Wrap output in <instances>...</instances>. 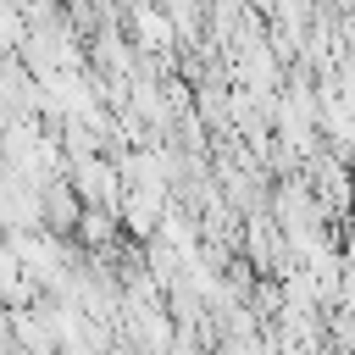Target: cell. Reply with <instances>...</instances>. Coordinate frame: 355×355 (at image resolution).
I'll use <instances>...</instances> for the list:
<instances>
[{"instance_id":"6da1fadb","label":"cell","mask_w":355,"mask_h":355,"mask_svg":"<svg viewBox=\"0 0 355 355\" xmlns=\"http://www.w3.org/2000/svg\"><path fill=\"white\" fill-rule=\"evenodd\" d=\"M128 11H133V17H128V28H133V44H139V50L161 55V50H172V44L183 39L166 6H150V0H139V6H128Z\"/></svg>"},{"instance_id":"7a4b0ae2","label":"cell","mask_w":355,"mask_h":355,"mask_svg":"<svg viewBox=\"0 0 355 355\" xmlns=\"http://www.w3.org/2000/svg\"><path fill=\"white\" fill-rule=\"evenodd\" d=\"M72 239H78L83 250H111V244L122 239V211H111V205H83Z\"/></svg>"}]
</instances>
